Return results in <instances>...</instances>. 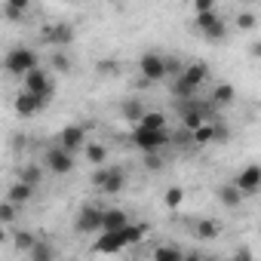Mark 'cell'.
I'll return each instance as SVG.
<instances>
[{"label": "cell", "mask_w": 261, "mask_h": 261, "mask_svg": "<svg viewBox=\"0 0 261 261\" xmlns=\"http://www.w3.org/2000/svg\"><path fill=\"white\" fill-rule=\"evenodd\" d=\"M4 68H7V74H13V77H25L31 68H40V56H37L31 46H13V49L4 56Z\"/></svg>", "instance_id": "cell-1"}, {"label": "cell", "mask_w": 261, "mask_h": 261, "mask_svg": "<svg viewBox=\"0 0 261 261\" xmlns=\"http://www.w3.org/2000/svg\"><path fill=\"white\" fill-rule=\"evenodd\" d=\"M129 142H133L139 151H160V148H166L172 142V136H169V129H148V126L136 123V129L129 133Z\"/></svg>", "instance_id": "cell-2"}, {"label": "cell", "mask_w": 261, "mask_h": 261, "mask_svg": "<svg viewBox=\"0 0 261 261\" xmlns=\"http://www.w3.org/2000/svg\"><path fill=\"white\" fill-rule=\"evenodd\" d=\"M43 166L53 175H68V172H74V151H68V148H62L56 142V145H49L43 151Z\"/></svg>", "instance_id": "cell-3"}, {"label": "cell", "mask_w": 261, "mask_h": 261, "mask_svg": "<svg viewBox=\"0 0 261 261\" xmlns=\"http://www.w3.org/2000/svg\"><path fill=\"white\" fill-rule=\"evenodd\" d=\"M101 227H105V209L92 206V203L80 206V212L74 218V230L77 233H101Z\"/></svg>", "instance_id": "cell-4"}, {"label": "cell", "mask_w": 261, "mask_h": 261, "mask_svg": "<svg viewBox=\"0 0 261 261\" xmlns=\"http://www.w3.org/2000/svg\"><path fill=\"white\" fill-rule=\"evenodd\" d=\"M22 89L37 92V95H43L46 101H53V95H56V83H53V77H49L43 68H31V71L22 77Z\"/></svg>", "instance_id": "cell-5"}, {"label": "cell", "mask_w": 261, "mask_h": 261, "mask_svg": "<svg viewBox=\"0 0 261 261\" xmlns=\"http://www.w3.org/2000/svg\"><path fill=\"white\" fill-rule=\"evenodd\" d=\"M40 40H43V43H49V46L65 49V46H71V43H74V28H71L68 22H53V25H43Z\"/></svg>", "instance_id": "cell-6"}, {"label": "cell", "mask_w": 261, "mask_h": 261, "mask_svg": "<svg viewBox=\"0 0 261 261\" xmlns=\"http://www.w3.org/2000/svg\"><path fill=\"white\" fill-rule=\"evenodd\" d=\"M139 71H142V77H145L148 83L166 80V56H160V53H145V56L139 59Z\"/></svg>", "instance_id": "cell-7"}, {"label": "cell", "mask_w": 261, "mask_h": 261, "mask_svg": "<svg viewBox=\"0 0 261 261\" xmlns=\"http://www.w3.org/2000/svg\"><path fill=\"white\" fill-rule=\"evenodd\" d=\"M56 142L62 145V148H68V151H80V148H86V126H80V123H71V126H65L62 133L56 136Z\"/></svg>", "instance_id": "cell-8"}, {"label": "cell", "mask_w": 261, "mask_h": 261, "mask_svg": "<svg viewBox=\"0 0 261 261\" xmlns=\"http://www.w3.org/2000/svg\"><path fill=\"white\" fill-rule=\"evenodd\" d=\"M46 105H49V101H46L43 95L28 92V89H22V92L16 95V114H19V117H34V114H40Z\"/></svg>", "instance_id": "cell-9"}, {"label": "cell", "mask_w": 261, "mask_h": 261, "mask_svg": "<svg viewBox=\"0 0 261 261\" xmlns=\"http://www.w3.org/2000/svg\"><path fill=\"white\" fill-rule=\"evenodd\" d=\"M237 185L243 188L246 197H249V194H258V191H261V166H258V163H249V166L237 175Z\"/></svg>", "instance_id": "cell-10"}, {"label": "cell", "mask_w": 261, "mask_h": 261, "mask_svg": "<svg viewBox=\"0 0 261 261\" xmlns=\"http://www.w3.org/2000/svg\"><path fill=\"white\" fill-rule=\"evenodd\" d=\"M215 197H218V203H221L224 209H237L246 194H243V188H240L237 181H230V185H221V188L215 191Z\"/></svg>", "instance_id": "cell-11"}, {"label": "cell", "mask_w": 261, "mask_h": 261, "mask_svg": "<svg viewBox=\"0 0 261 261\" xmlns=\"http://www.w3.org/2000/svg\"><path fill=\"white\" fill-rule=\"evenodd\" d=\"M92 252L95 255H117V252H123V243L114 230H101V237L92 243Z\"/></svg>", "instance_id": "cell-12"}, {"label": "cell", "mask_w": 261, "mask_h": 261, "mask_svg": "<svg viewBox=\"0 0 261 261\" xmlns=\"http://www.w3.org/2000/svg\"><path fill=\"white\" fill-rule=\"evenodd\" d=\"M114 233L120 237L123 249H129V246H136V243H142V240H145V233H148V224H133V221H129L126 227H120V230H114Z\"/></svg>", "instance_id": "cell-13"}, {"label": "cell", "mask_w": 261, "mask_h": 261, "mask_svg": "<svg viewBox=\"0 0 261 261\" xmlns=\"http://www.w3.org/2000/svg\"><path fill=\"white\" fill-rule=\"evenodd\" d=\"M145 111H148V108H145L139 98H126V101H120V114H123V120H129V123H142Z\"/></svg>", "instance_id": "cell-14"}, {"label": "cell", "mask_w": 261, "mask_h": 261, "mask_svg": "<svg viewBox=\"0 0 261 261\" xmlns=\"http://www.w3.org/2000/svg\"><path fill=\"white\" fill-rule=\"evenodd\" d=\"M123 188H126V172L120 169V166H111V175H108V181L101 185V194H123Z\"/></svg>", "instance_id": "cell-15"}, {"label": "cell", "mask_w": 261, "mask_h": 261, "mask_svg": "<svg viewBox=\"0 0 261 261\" xmlns=\"http://www.w3.org/2000/svg\"><path fill=\"white\" fill-rule=\"evenodd\" d=\"M194 237L197 240H215V237H221V224L218 221H212V218H200L197 224H194Z\"/></svg>", "instance_id": "cell-16"}, {"label": "cell", "mask_w": 261, "mask_h": 261, "mask_svg": "<svg viewBox=\"0 0 261 261\" xmlns=\"http://www.w3.org/2000/svg\"><path fill=\"white\" fill-rule=\"evenodd\" d=\"M56 255H59V252H56V246H53L49 240H43V237H40V240L34 243V249H31L25 258H28V261H53Z\"/></svg>", "instance_id": "cell-17"}, {"label": "cell", "mask_w": 261, "mask_h": 261, "mask_svg": "<svg viewBox=\"0 0 261 261\" xmlns=\"http://www.w3.org/2000/svg\"><path fill=\"white\" fill-rule=\"evenodd\" d=\"M181 77H185L188 83H194V86H203V83L209 80V65H206V62H194V65L185 68Z\"/></svg>", "instance_id": "cell-18"}, {"label": "cell", "mask_w": 261, "mask_h": 261, "mask_svg": "<svg viewBox=\"0 0 261 261\" xmlns=\"http://www.w3.org/2000/svg\"><path fill=\"white\" fill-rule=\"evenodd\" d=\"M7 197L13 200V203H19V206H25L31 197H34V185H28V181H16V185H10V191H7Z\"/></svg>", "instance_id": "cell-19"}, {"label": "cell", "mask_w": 261, "mask_h": 261, "mask_svg": "<svg viewBox=\"0 0 261 261\" xmlns=\"http://www.w3.org/2000/svg\"><path fill=\"white\" fill-rule=\"evenodd\" d=\"M233 98H237L233 83H218V86L212 89V101H215V108H227V105H233Z\"/></svg>", "instance_id": "cell-20"}, {"label": "cell", "mask_w": 261, "mask_h": 261, "mask_svg": "<svg viewBox=\"0 0 261 261\" xmlns=\"http://www.w3.org/2000/svg\"><path fill=\"white\" fill-rule=\"evenodd\" d=\"M129 224V215L123 212V209H105V227L101 230H120V227H126Z\"/></svg>", "instance_id": "cell-21"}, {"label": "cell", "mask_w": 261, "mask_h": 261, "mask_svg": "<svg viewBox=\"0 0 261 261\" xmlns=\"http://www.w3.org/2000/svg\"><path fill=\"white\" fill-rule=\"evenodd\" d=\"M151 258H154V261H181V258H188V252L178 249V246H157V249L151 252Z\"/></svg>", "instance_id": "cell-22"}, {"label": "cell", "mask_w": 261, "mask_h": 261, "mask_svg": "<svg viewBox=\"0 0 261 261\" xmlns=\"http://www.w3.org/2000/svg\"><path fill=\"white\" fill-rule=\"evenodd\" d=\"M169 92H172V98H194V95L200 92V86L188 83L185 77H175V80H172V89H169Z\"/></svg>", "instance_id": "cell-23"}, {"label": "cell", "mask_w": 261, "mask_h": 261, "mask_svg": "<svg viewBox=\"0 0 261 261\" xmlns=\"http://www.w3.org/2000/svg\"><path fill=\"white\" fill-rule=\"evenodd\" d=\"M49 68L59 71V74H68L74 68V62H71V56L65 49H56V53H49Z\"/></svg>", "instance_id": "cell-24"}, {"label": "cell", "mask_w": 261, "mask_h": 261, "mask_svg": "<svg viewBox=\"0 0 261 261\" xmlns=\"http://www.w3.org/2000/svg\"><path fill=\"white\" fill-rule=\"evenodd\" d=\"M86 160L92 163V166H105V160H108V148L105 145H98V142H86Z\"/></svg>", "instance_id": "cell-25"}, {"label": "cell", "mask_w": 261, "mask_h": 261, "mask_svg": "<svg viewBox=\"0 0 261 261\" xmlns=\"http://www.w3.org/2000/svg\"><path fill=\"white\" fill-rule=\"evenodd\" d=\"M203 37H206L209 43H224V40H227V25H224V19H218L215 25H209V28L203 31Z\"/></svg>", "instance_id": "cell-26"}, {"label": "cell", "mask_w": 261, "mask_h": 261, "mask_svg": "<svg viewBox=\"0 0 261 261\" xmlns=\"http://www.w3.org/2000/svg\"><path fill=\"white\" fill-rule=\"evenodd\" d=\"M191 142H194V145H209V142H215V126H212V123H203L200 129H194V133H191Z\"/></svg>", "instance_id": "cell-27"}, {"label": "cell", "mask_w": 261, "mask_h": 261, "mask_svg": "<svg viewBox=\"0 0 261 261\" xmlns=\"http://www.w3.org/2000/svg\"><path fill=\"white\" fill-rule=\"evenodd\" d=\"M218 19H221V16H218V10H206V13H194V28H197L200 34H203V31H206L209 25H215Z\"/></svg>", "instance_id": "cell-28"}, {"label": "cell", "mask_w": 261, "mask_h": 261, "mask_svg": "<svg viewBox=\"0 0 261 261\" xmlns=\"http://www.w3.org/2000/svg\"><path fill=\"white\" fill-rule=\"evenodd\" d=\"M19 178L37 188V185H40V178H43V169H40L37 163H25V166H22V172H19Z\"/></svg>", "instance_id": "cell-29"}, {"label": "cell", "mask_w": 261, "mask_h": 261, "mask_svg": "<svg viewBox=\"0 0 261 261\" xmlns=\"http://www.w3.org/2000/svg\"><path fill=\"white\" fill-rule=\"evenodd\" d=\"M142 126H148V129H166V114L163 111H145Z\"/></svg>", "instance_id": "cell-30"}, {"label": "cell", "mask_w": 261, "mask_h": 261, "mask_svg": "<svg viewBox=\"0 0 261 261\" xmlns=\"http://www.w3.org/2000/svg\"><path fill=\"white\" fill-rule=\"evenodd\" d=\"M37 240H40V237H34V233H28V230H19V233H16V240H13V246H16L19 252H25V255H28V252L34 249V243H37Z\"/></svg>", "instance_id": "cell-31"}, {"label": "cell", "mask_w": 261, "mask_h": 261, "mask_svg": "<svg viewBox=\"0 0 261 261\" xmlns=\"http://www.w3.org/2000/svg\"><path fill=\"white\" fill-rule=\"evenodd\" d=\"M16 209H19V203H13L10 197L0 203V224H13L16 221Z\"/></svg>", "instance_id": "cell-32"}, {"label": "cell", "mask_w": 261, "mask_h": 261, "mask_svg": "<svg viewBox=\"0 0 261 261\" xmlns=\"http://www.w3.org/2000/svg\"><path fill=\"white\" fill-rule=\"evenodd\" d=\"M185 68H188V65H185L178 56H166V77H172V80H175V77H181V74H185Z\"/></svg>", "instance_id": "cell-33"}, {"label": "cell", "mask_w": 261, "mask_h": 261, "mask_svg": "<svg viewBox=\"0 0 261 261\" xmlns=\"http://www.w3.org/2000/svg\"><path fill=\"white\" fill-rule=\"evenodd\" d=\"M181 200H185V188H169V191L163 194V203H166L169 209H178Z\"/></svg>", "instance_id": "cell-34"}, {"label": "cell", "mask_w": 261, "mask_h": 261, "mask_svg": "<svg viewBox=\"0 0 261 261\" xmlns=\"http://www.w3.org/2000/svg\"><path fill=\"white\" fill-rule=\"evenodd\" d=\"M117 71H120V68H117L114 59H101V62L95 65V74H98V77H114Z\"/></svg>", "instance_id": "cell-35"}, {"label": "cell", "mask_w": 261, "mask_h": 261, "mask_svg": "<svg viewBox=\"0 0 261 261\" xmlns=\"http://www.w3.org/2000/svg\"><path fill=\"white\" fill-rule=\"evenodd\" d=\"M4 16H7V22H25L28 10H19V7H13V4H4Z\"/></svg>", "instance_id": "cell-36"}, {"label": "cell", "mask_w": 261, "mask_h": 261, "mask_svg": "<svg viewBox=\"0 0 261 261\" xmlns=\"http://www.w3.org/2000/svg\"><path fill=\"white\" fill-rule=\"evenodd\" d=\"M255 25H258L255 13H249V10H246V13H240V16H237V28H240V31H252Z\"/></svg>", "instance_id": "cell-37"}, {"label": "cell", "mask_w": 261, "mask_h": 261, "mask_svg": "<svg viewBox=\"0 0 261 261\" xmlns=\"http://www.w3.org/2000/svg\"><path fill=\"white\" fill-rule=\"evenodd\" d=\"M145 166H148L151 172H160V169H163V157H160L157 151H145Z\"/></svg>", "instance_id": "cell-38"}, {"label": "cell", "mask_w": 261, "mask_h": 261, "mask_svg": "<svg viewBox=\"0 0 261 261\" xmlns=\"http://www.w3.org/2000/svg\"><path fill=\"white\" fill-rule=\"evenodd\" d=\"M108 175H111V166H95V172H92V188L101 191V185L108 181Z\"/></svg>", "instance_id": "cell-39"}, {"label": "cell", "mask_w": 261, "mask_h": 261, "mask_svg": "<svg viewBox=\"0 0 261 261\" xmlns=\"http://www.w3.org/2000/svg\"><path fill=\"white\" fill-rule=\"evenodd\" d=\"M194 13H206V10H215V0H191Z\"/></svg>", "instance_id": "cell-40"}, {"label": "cell", "mask_w": 261, "mask_h": 261, "mask_svg": "<svg viewBox=\"0 0 261 261\" xmlns=\"http://www.w3.org/2000/svg\"><path fill=\"white\" fill-rule=\"evenodd\" d=\"M227 126H215V142H227Z\"/></svg>", "instance_id": "cell-41"}, {"label": "cell", "mask_w": 261, "mask_h": 261, "mask_svg": "<svg viewBox=\"0 0 261 261\" xmlns=\"http://www.w3.org/2000/svg\"><path fill=\"white\" fill-rule=\"evenodd\" d=\"M249 56H252V59H261V40H252V46H249Z\"/></svg>", "instance_id": "cell-42"}, {"label": "cell", "mask_w": 261, "mask_h": 261, "mask_svg": "<svg viewBox=\"0 0 261 261\" xmlns=\"http://www.w3.org/2000/svg\"><path fill=\"white\" fill-rule=\"evenodd\" d=\"M7 4H13V7H19V10H31V0H7Z\"/></svg>", "instance_id": "cell-43"}, {"label": "cell", "mask_w": 261, "mask_h": 261, "mask_svg": "<svg viewBox=\"0 0 261 261\" xmlns=\"http://www.w3.org/2000/svg\"><path fill=\"white\" fill-rule=\"evenodd\" d=\"M233 255H237V258H252V249H249V246H240Z\"/></svg>", "instance_id": "cell-44"}, {"label": "cell", "mask_w": 261, "mask_h": 261, "mask_svg": "<svg viewBox=\"0 0 261 261\" xmlns=\"http://www.w3.org/2000/svg\"><path fill=\"white\" fill-rule=\"evenodd\" d=\"M243 4H252V0H243Z\"/></svg>", "instance_id": "cell-45"}, {"label": "cell", "mask_w": 261, "mask_h": 261, "mask_svg": "<svg viewBox=\"0 0 261 261\" xmlns=\"http://www.w3.org/2000/svg\"><path fill=\"white\" fill-rule=\"evenodd\" d=\"M65 4H74V0H65Z\"/></svg>", "instance_id": "cell-46"}]
</instances>
